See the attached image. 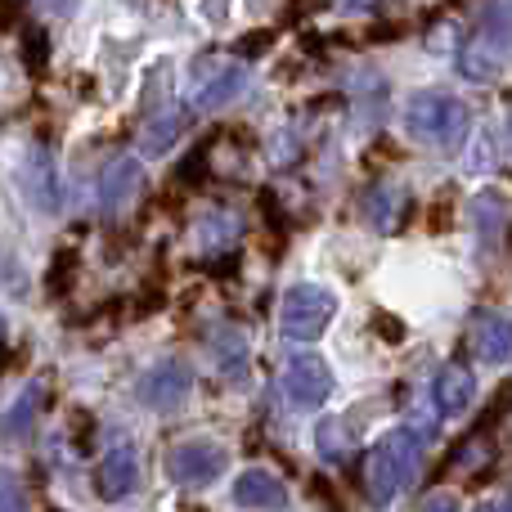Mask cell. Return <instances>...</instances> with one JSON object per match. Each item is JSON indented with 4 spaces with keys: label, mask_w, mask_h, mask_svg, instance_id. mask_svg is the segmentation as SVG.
Here are the masks:
<instances>
[{
    "label": "cell",
    "mask_w": 512,
    "mask_h": 512,
    "mask_svg": "<svg viewBox=\"0 0 512 512\" xmlns=\"http://www.w3.org/2000/svg\"><path fill=\"white\" fill-rule=\"evenodd\" d=\"M418 468H423V436L400 427V432H387L369 454H364V495H369L373 508H387L414 486Z\"/></svg>",
    "instance_id": "obj_1"
},
{
    "label": "cell",
    "mask_w": 512,
    "mask_h": 512,
    "mask_svg": "<svg viewBox=\"0 0 512 512\" xmlns=\"http://www.w3.org/2000/svg\"><path fill=\"white\" fill-rule=\"evenodd\" d=\"M512 68V14L486 9L459 45V72L468 81H495Z\"/></svg>",
    "instance_id": "obj_2"
},
{
    "label": "cell",
    "mask_w": 512,
    "mask_h": 512,
    "mask_svg": "<svg viewBox=\"0 0 512 512\" xmlns=\"http://www.w3.org/2000/svg\"><path fill=\"white\" fill-rule=\"evenodd\" d=\"M468 104L459 95H445V90H418L405 104V126L414 140L432 144V149H454L468 135Z\"/></svg>",
    "instance_id": "obj_3"
},
{
    "label": "cell",
    "mask_w": 512,
    "mask_h": 512,
    "mask_svg": "<svg viewBox=\"0 0 512 512\" xmlns=\"http://www.w3.org/2000/svg\"><path fill=\"white\" fill-rule=\"evenodd\" d=\"M337 315V297L319 283H297L279 301V333L288 342H315Z\"/></svg>",
    "instance_id": "obj_4"
},
{
    "label": "cell",
    "mask_w": 512,
    "mask_h": 512,
    "mask_svg": "<svg viewBox=\"0 0 512 512\" xmlns=\"http://www.w3.org/2000/svg\"><path fill=\"white\" fill-rule=\"evenodd\" d=\"M230 468V450L216 441H185L167 454V477L176 486H212Z\"/></svg>",
    "instance_id": "obj_5"
},
{
    "label": "cell",
    "mask_w": 512,
    "mask_h": 512,
    "mask_svg": "<svg viewBox=\"0 0 512 512\" xmlns=\"http://www.w3.org/2000/svg\"><path fill=\"white\" fill-rule=\"evenodd\" d=\"M248 90V72L239 63L225 59H198L194 63V104L207 108V113H221L234 99Z\"/></svg>",
    "instance_id": "obj_6"
},
{
    "label": "cell",
    "mask_w": 512,
    "mask_h": 512,
    "mask_svg": "<svg viewBox=\"0 0 512 512\" xmlns=\"http://www.w3.org/2000/svg\"><path fill=\"white\" fill-rule=\"evenodd\" d=\"M135 486H140V450H135L131 436H113V445L104 450V459L95 468V490H99V499L117 504Z\"/></svg>",
    "instance_id": "obj_7"
},
{
    "label": "cell",
    "mask_w": 512,
    "mask_h": 512,
    "mask_svg": "<svg viewBox=\"0 0 512 512\" xmlns=\"http://www.w3.org/2000/svg\"><path fill=\"white\" fill-rule=\"evenodd\" d=\"M189 391H194V373H189L185 360L153 364V369L144 373V382H140V400L149 409H158V414H176V409L189 400Z\"/></svg>",
    "instance_id": "obj_8"
},
{
    "label": "cell",
    "mask_w": 512,
    "mask_h": 512,
    "mask_svg": "<svg viewBox=\"0 0 512 512\" xmlns=\"http://www.w3.org/2000/svg\"><path fill=\"white\" fill-rule=\"evenodd\" d=\"M283 391H288L297 405L319 409L333 396V369H328L319 355H297V360H288V369H283Z\"/></svg>",
    "instance_id": "obj_9"
},
{
    "label": "cell",
    "mask_w": 512,
    "mask_h": 512,
    "mask_svg": "<svg viewBox=\"0 0 512 512\" xmlns=\"http://www.w3.org/2000/svg\"><path fill=\"white\" fill-rule=\"evenodd\" d=\"M468 342L481 364H504L512 355V319L504 310H477L468 328Z\"/></svg>",
    "instance_id": "obj_10"
},
{
    "label": "cell",
    "mask_w": 512,
    "mask_h": 512,
    "mask_svg": "<svg viewBox=\"0 0 512 512\" xmlns=\"http://www.w3.org/2000/svg\"><path fill=\"white\" fill-rule=\"evenodd\" d=\"M234 504H239V508H256V512H274V508L288 504V486H283L274 472L248 468L239 481H234Z\"/></svg>",
    "instance_id": "obj_11"
},
{
    "label": "cell",
    "mask_w": 512,
    "mask_h": 512,
    "mask_svg": "<svg viewBox=\"0 0 512 512\" xmlns=\"http://www.w3.org/2000/svg\"><path fill=\"white\" fill-rule=\"evenodd\" d=\"M144 189V171H140V162L135 158H113L104 167V176H99V207L104 212H113V207H122L126 198H135Z\"/></svg>",
    "instance_id": "obj_12"
},
{
    "label": "cell",
    "mask_w": 512,
    "mask_h": 512,
    "mask_svg": "<svg viewBox=\"0 0 512 512\" xmlns=\"http://www.w3.org/2000/svg\"><path fill=\"white\" fill-rule=\"evenodd\" d=\"M432 400L441 414H468V405L477 400V378L463 364H445L432 382Z\"/></svg>",
    "instance_id": "obj_13"
},
{
    "label": "cell",
    "mask_w": 512,
    "mask_h": 512,
    "mask_svg": "<svg viewBox=\"0 0 512 512\" xmlns=\"http://www.w3.org/2000/svg\"><path fill=\"white\" fill-rule=\"evenodd\" d=\"M23 189H27V198H32L41 212H54V207H59V171H54V162H50V153H45V149L27 153Z\"/></svg>",
    "instance_id": "obj_14"
},
{
    "label": "cell",
    "mask_w": 512,
    "mask_h": 512,
    "mask_svg": "<svg viewBox=\"0 0 512 512\" xmlns=\"http://www.w3.org/2000/svg\"><path fill=\"white\" fill-rule=\"evenodd\" d=\"M185 126H189V108L185 104H171V108L153 113L149 122L140 126V144L149 153H162V149H171V144H176V135H185Z\"/></svg>",
    "instance_id": "obj_15"
},
{
    "label": "cell",
    "mask_w": 512,
    "mask_h": 512,
    "mask_svg": "<svg viewBox=\"0 0 512 512\" xmlns=\"http://www.w3.org/2000/svg\"><path fill=\"white\" fill-rule=\"evenodd\" d=\"M405 212H409V198H405V189H396V185H378L364 198V216H369L373 230H382V234L396 230V225L405 221Z\"/></svg>",
    "instance_id": "obj_16"
},
{
    "label": "cell",
    "mask_w": 512,
    "mask_h": 512,
    "mask_svg": "<svg viewBox=\"0 0 512 512\" xmlns=\"http://www.w3.org/2000/svg\"><path fill=\"white\" fill-rule=\"evenodd\" d=\"M216 364H221V373H225L230 387H243L252 355H248V342H243L239 328H221V333H216Z\"/></svg>",
    "instance_id": "obj_17"
},
{
    "label": "cell",
    "mask_w": 512,
    "mask_h": 512,
    "mask_svg": "<svg viewBox=\"0 0 512 512\" xmlns=\"http://www.w3.org/2000/svg\"><path fill=\"white\" fill-rule=\"evenodd\" d=\"M41 409H45V382H32V387H23V396L9 405V414H5V432L9 436H23L27 427L41 418Z\"/></svg>",
    "instance_id": "obj_18"
},
{
    "label": "cell",
    "mask_w": 512,
    "mask_h": 512,
    "mask_svg": "<svg viewBox=\"0 0 512 512\" xmlns=\"http://www.w3.org/2000/svg\"><path fill=\"white\" fill-rule=\"evenodd\" d=\"M319 454H324L328 463H346L351 459V450H355V441H351V432H346V423L342 418H328L324 427H319Z\"/></svg>",
    "instance_id": "obj_19"
},
{
    "label": "cell",
    "mask_w": 512,
    "mask_h": 512,
    "mask_svg": "<svg viewBox=\"0 0 512 512\" xmlns=\"http://www.w3.org/2000/svg\"><path fill=\"white\" fill-rule=\"evenodd\" d=\"M234 234H239V221H234V216H225V212L207 216V221L198 225V243H203V252H212V256L221 248H230Z\"/></svg>",
    "instance_id": "obj_20"
},
{
    "label": "cell",
    "mask_w": 512,
    "mask_h": 512,
    "mask_svg": "<svg viewBox=\"0 0 512 512\" xmlns=\"http://www.w3.org/2000/svg\"><path fill=\"white\" fill-rule=\"evenodd\" d=\"M472 216H477V225H481V239H495V234L504 230V198L481 194L477 203H472Z\"/></svg>",
    "instance_id": "obj_21"
},
{
    "label": "cell",
    "mask_w": 512,
    "mask_h": 512,
    "mask_svg": "<svg viewBox=\"0 0 512 512\" xmlns=\"http://www.w3.org/2000/svg\"><path fill=\"white\" fill-rule=\"evenodd\" d=\"M203 167H207V153H203V149H194V153L185 158V167L176 171V180H180V185H194V180L203 176Z\"/></svg>",
    "instance_id": "obj_22"
},
{
    "label": "cell",
    "mask_w": 512,
    "mask_h": 512,
    "mask_svg": "<svg viewBox=\"0 0 512 512\" xmlns=\"http://www.w3.org/2000/svg\"><path fill=\"white\" fill-rule=\"evenodd\" d=\"M418 512H459V499H450V495H432V499H423V504H418Z\"/></svg>",
    "instance_id": "obj_23"
},
{
    "label": "cell",
    "mask_w": 512,
    "mask_h": 512,
    "mask_svg": "<svg viewBox=\"0 0 512 512\" xmlns=\"http://www.w3.org/2000/svg\"><path fill=\"white\" fill-rule=\"evenodd\" d=\"M5 512H23V499H18V481L5 477Z\"/></svg>",
    "instance_id": "obj_24"
},
{
    "label": "cell",
    "mask_w": 512,
    "mask_h": 512,
    "mask_svg": "<svg viewBox=\"0 0 512 512\" xmlns=\"http://www.w3.org/2000/svg\"><path fill=\"white\" fill-rule=\"evenodd\" d=\"M477 512H512V495L508 499H490V504H481Z\"/></svg>",
    "instance_id": "obj_25"
},
{
    "label": "cell",
    "mask_w": 512,
    "mask_h": 512,
    "mask_svg": "<svg viewBox=\"0 0 512 512\" xmlns=\"http://www.w3.org/2000/svg\"><path fill=\"white\" fill-rule=\"evenodd\" d=\"M508 135H512V117H508Z\"/></svg>",
    "instance_id": "obj_26"
}]
</instances>
